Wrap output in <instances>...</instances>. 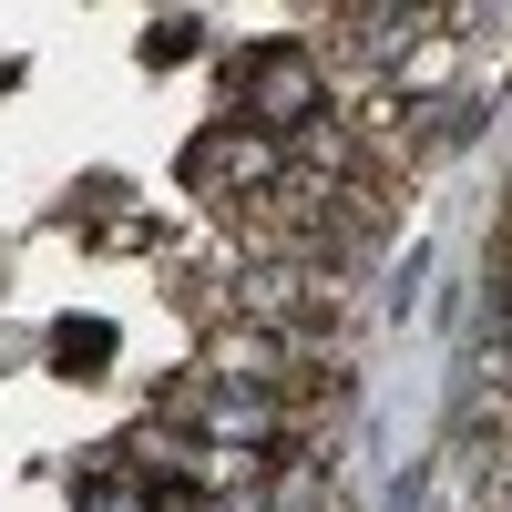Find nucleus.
Segmentation results:
<instances>
[{
    "instance_id": "2",
    "label": "nucleus",
    "mask_w": 512,
    "mask_h": 512,
    "mask_svg": "<svg viewBox=\"0 0 512 512\" xmlns=\"http://www.w3.org/2000/svg\"><path fill=\"white\" fill-rule=\"evenodd\" d=\"M226 82H236V123H256V134H277V144L328 123V72H318L308 41H256V52L226 62Z\"/></svg>"
},
{
    "instance_id": "3",
    "label": "nucleus",
    "mask_w": 512,
    "mask_h": 512,
    "mask_svg": "<svg viewBox=\"0 0 512 512\" xmlns=\"http://www.w3.org/2000/svg\"><path fill=\"white\" fill-rule=\"evenodd\" d=\"M472 390H482V410H502V420H512V318L472 349Z\"/></svg>"
},
{
    "instance_id": "1",
    "label": "nucleus",
    "mask_w": 512,
    "mask_h": 512,
    "mask_svg": "<svg viewBox=\"0 0 512 512\" xmlns=\"http://www.w3.org/2000/svg\"><path fill=\"white\" fill-rule=\"evenodd\" d=\"M185 185L216 205V216H236V226H256L277 205V185H287V144L277 134H256V123H205V134L185 144Z\"/></svg>"
},
{
    "instance_id": "4",
    "label": "nucleus",
    "mask_w": 512,
    "mask_h": 512,
    "mask_svg": "<svg viewBox=\"0 0 512 512\" xmlns=\"http://www.w3.org/2000/svg\"><path fill=\"white\" fill-rule=\"evenodd\" d=\"M82 512H154V482H134V472H93V482H82Z\"/></svg>"
},
{
    "instance_id": "5",
    "label": "nucleus",
    "mask_w": 512,
    "mask_h": 512,
    "mask_svg": "<svg viewBox=\"0 0 512 512\" xmlns=\"http://www.w3.org/2000/svg\"><path fill=\"white\" fill-rule=\"evenodd\" d=\"M52 359H62L72 379H93V369H103V328H93V318H72V328H62V349H52Z\"/></svg>"
}]
</instances>
